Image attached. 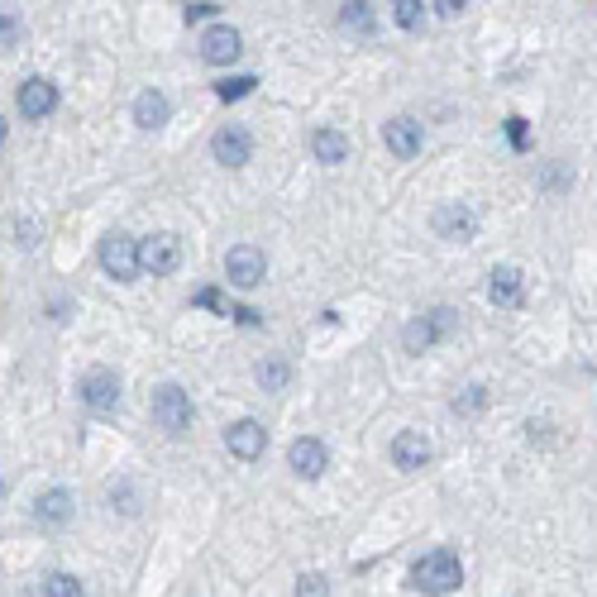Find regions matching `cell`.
<instances>
[{"label": "cell", "instance_id": "cell-1", "mask_svg": "<svg viewBox=\"0 0 597 597\" xmlns=\"http://www.w3.org/2000/svg\"><path fill=\"white\" fill-rule=\"evenodd\" d=\"M411 583L430 597H445L464 583V564H459L454 550H430V555H421L411 564Z\"/></svg>", "mask_w": 597, "mask_h": 597}, {"label": "cell", "instance_id": "cell-2", "mask_svg": "<svg viewBox=\"0 0 597 597\" xmlns=\"http://www.w3.org/2000/svg\"><path fill=\"white\" fill-rule=\"evenodd\" d=\"M149 416H153V426L158 430H168V435H187V430H192V397H187L177 383L153 387Z\"/></svg>", "mask_w": 597, "mask_h": 597}, {"label": "cell", "instance_id": "cell-3", "mask_svg": "<svg viewBox=\"0 0 597 597\" xmlns=\"http://www.w3.org/2000/svg\"><path fill=\"white\" fill-rule=\"evenodd\" d=\"M182 268V239L177 235H149L139 244V273H153V278H172Z\"/></svg>", "mask_w": 597, "mask_h": 597}, {"label": "cell", "instance_id": "cell-4", "mask_svg": "<svg viewBox=\"0 0 597 597\" xmlns=\"http://www.w3.org/2000/svg\"><path fill=\"white\" fill-rule=\"evenodd\" d=\"M96 258H101L106 278H115V282H134V278H139V244H134L129 235H120V230L101 239V254H96Z\"/></svg>", "mask_w": 597, "mask_h": 597}, {"label": "cell", "instance_id": "cell-5", "mask_svg": "<svg viewBox=\"0 0 597 597\" xmlns=\"http://www.w3.org/2000/svg\"><path fill=\"white\" fill-rule=\"evenodd\" d=\"M225 278L235 282V287H244V292H254L258 282L268 278V258H263V249H258V244H235V249L225 254Z\"/></svg>", "mask_w": 597, "mask_h": 597}, {"label": "cell", "instance_id": "cell-6", "mask_svg": "<svg viewBox=\"0 0 597 597\" xmlns=\"http://www.w3.org/2000/svg\"><path fill=\"white\" fill-rule=\"evenodd\" d=\"M449 325H454V311H430V316H416L411 325L402 330V344H406V354H426V349H435V344L449 335Z\"/></svg>", "mask_w": 597, "mask_h": 597}, {"label": "cell", "instance_id": "cell-7", "mask_svg": "<svg viewBox=\"0 0 597 597\" xmlns=\"http://www.w3.org/2000/svg\"><path fill=\"white\" fill-rule=\"evenodd\" d=\"M77 392H82V402L91 406L96 416H110V411L120 406V378H115L110 368H91V373L82 378V387H77Z\"/></svg>", "mask_w": 597, "mask_h": 597}, {"label": "cell", "instance_id": "cell-8", "mask_svg": "<svg viewBox=\"0 0 597 597\" xmlns=\"http://www.w3.org/2000/svg\"><path fill=\"white\" fill-rule=\"evenodd\" d=\"M430 225H435V235L449 239V244H469L473 230H478V215H473L464 201H445V206L435 211Z\"/></svg>", "mask_w": 597, "mask_h": 597}, {"label": "cell", "instance_id": "cell-9", "mask_svg": "<svg viewBox=\"0 0 597 597\" xmlns=\"http://www.w3.org/2000/svg\"><path fill=\"white\" fill-rule=\"evenodd\" d=\"M239 53H244V39H239L235 24H211V29L201 34V58H206L211 67L235 63Z\"/></svg>", "mask_w": 597, "mask_h": 597}, {"label": "cell", "instance_id": "cell-10", "mask_svg": "<svg viewBox=\"0 0 597 597\" xmlns=\"http://www.w3.org/2000/svg\"><path fill=\"white\" fill-rule=\"evenodd\" d=\"M383 144L392 158H416L421 144H426V134H421V120H411V115H392L383 125Z\"/></svg>", "mask_w": 597, "mask_h": 597}, {"label": "cell", "instance_id": "cell-11", "mask_svg": "<svg viewBox=\"0 0 597 597\" xmlns=\"http://www.w3.org/2000/svg\"><path fill=\"white\" fill-rule=\"evenodd\" d=\"M211 153H215V163H225V168H244L249 153H254V139H249L244 125H225V129H215Z\"/></svg>", "mask_w": 597, "mask_h": 597}, {"label": "cell", "instance_id": "cell-12", "mask_svg": "<svg viewBox=\"0 0 597 597\" xmlns=\"http://www.w3.org/2000/svg\"><path fill=\"white\" fill-rule=\"evenodd\" d=\"M430 454H435V445H430V435H421V430H397V440H392V464L406 473L426 469Z\"/></svg>", "mask_w": 597, "mask_h": 597}, {"label": "cell", "instance_id": "cell-13", "mask_svg": "<svg viewBox=\"0 0 597 597\" xmlns=\"http://www.w3.org/2000/svg\"><path fill=\"white\" fill-rule=\"evenodd\" d=\"M225 449H230L235 459H244V464H254L258 454L268 449V430L258 426V421H249V416H244V421H235V426L225 430Z\"/></svg>", "mask_w": 597, "mask_h": 597}, {"label": "cell", "instance_id": "cell-14", "mask_svg": "<svg viewBox=\"0 0 597 597\" xmlns=\"http://www.w3.org/2000/svg\"><path fill=\"white\" fill-rule=\"evenodd\" d=\"M53 110H58V86L48 77H29L20 86V115L24 120H48Z\"/></svg>", "mask_w": 597, "mask_h": 597}, {"label": "cell", "instance_id": "cell-15", "mask_svg": "<svg viewBox=\"0 0 597 597\" xmlns=\"http://www.w3.org/2000/svg\"><path fill=\"white\" fill-rule=\"evenodd\" d=\"M287 464H292L297 478H320L325 464H330V454H325V445H320L316 435H301V440H292V449H287Z\"/></svg>", "mask_w": 597, "mask_h": 597}, {"label": "cell", "instance_id": "cell-16", "mask_svg": "<svg viewBox=\"0 0 597 597\" xmlns=\"http://www.w3.org/2000/svg\"><path fill=\"white\" fill-rule=\"evenodd\" d=\"M168 115H172V106L158 86H144V91L134 96V125L139 129H163L168 125Z\"/></svg>", "mask_w": 597, "mask_h": 597}, {"label": "cell", "instance_id": "cell-17", "mask_svg": "<svg viewBox=\"0 0 597 597\" xmlns=\"http://www.w3.org/2000/svg\"><path fill=\"white\" fill-rule=\"evenodd\" d=\"M311 153H316V163L335 168V163H344V158H349V139H344L340 129L320 125L316 134H311Z\"/></svg>", "mask_w": 597, "mask_h": 597}, {"label": "cell", "instance_id": "cell-18", "mask_svg": "<svg viewBox=\"0 0 597 597\" xmlns=\"http://www.w3.org/2000/svg\"><path fill=\"white\" fill-rule=\"evenodd\" d=\"M488 297H492V306H521V268H512V263L492 268Z\"/></svg>", "mask_w": 597, "mask_h": 597}, {"label": "cell", "instance_id": "cell-19", "mask_svg": "<svg viewBox=\"0 0 597 597\" xmlns=\"http://www.w3.org/2000/svg\"><path fill=\"white\" fill-rule=\"evenodd\" d=\"M72 507H77V502H72V492L67 488H48L39 502H34V516H39L43 526H67Z\"/></svg>", "mask_w": 597, "mask_h": 597}, {"label": "cell", "instance_id": "cell-20", "mask_svg": "<svg viewBox=\"0 0 597 597\" xmlns=\"http://www.w3.org/2000/svg\"><path fill=\"white\" fill-rule=\"evenodd\" d=\"M254 383L263 387V392H282V387L292 383V363L278 359V354H268V359L254 368Z\"/></svg>", "mask_w": 597, "mask_h": 597}, {"label": "cell", "instance_id": "cell-21", "mask_svg": "<svg viewBox=\"0 0 597 597\" xmlns=\"http://www.w3.org/2000/svg\"><path fill=\"white\" fill-rule=\"evenodd\" d=\"M340 24L349 34H373V5H363V0H349L340 10Z\"/></svg>", "mask_w": 597, "mask_h": 597}, {"label": "cell", "instance_id": "cell-22", "mask_svg": "<svg viewBox=\"0 0 597 597\" xmlns=\"http://www.w3.org/2000/svg\"><path fill=\"white\" fill-rule=\"evenodd\" d=\"M39 597H82V583L72 574H48L39 583Z\"/></svg>", "mask_w": 597, "mask_h": 597}, {"label": "cell", "instance_id": "cell-23", "mask_svg": "<svg viewBox=\"0 0 597 597\" xmlns=\"http://www.w3.org/2000/svg\"><path fill=\"white\" fill-rule=\"evenodd\" d=\"M254 86H258V77H225V82L215 86V96L220 101H244V96H254Z\"/></svg>", "mask_w": 597, "mask_h": 597}, {"label": "cell", "instance_id": "cell-24", "mask_svg": "<svg viewBox=\"0 0 597 597\" xmlns=\"http://www.w3.org/2000/svg\"><path fill=\"white\" fill-rule=\"evenodd\" d=\"M297 597H330V578L325 574H301L297 578Z\"/></svg>", "mask_w": 597, "mask_h": 597}, {"label": "cell", "instance_id": "cell-25", "mask_svg": "<svg viewBox=\"0 0 597 597\" xmlns=\"http://www.w3.org/2000/svg\"><path fill=\"white\" fill-rule=\"evenodd\" d=\"M392 10H397V24H402V29H416V24H421V0H397Z\"/></svg>", "mask_w": 597, "mask_h": 597}, {"label": "cell", "instance_id": "cell-26", "mask_svg": "<svg viewBox=\"0 0 597 597\" xmlns=\"http://www.w3.org/2000/svg\"><path fill=\"white\" fill-rule=\"evenodd\" d=\"M196 306H206V311H220V316H230V306H225V297H220L215 287H201V292H196Z\"/></svg>", "mask_w": 597, "mask_h": 597}, {"label": "cell", "instance_id": "cell-27", "mask_svg": "<svg viewBox=\"0 0 597 597\" xmlns=\"http://www.w3.org/2000/svg\"><path fill=\"white\" fill-rule=\"evenodd\" d=\"M15 39H20V20L10 10H0V48H10Z\"/></svg>", "mask_w": 597, "mask_h": 597}, {"label": "cell", "instance_id": "cell-28", "mask_svg": "<svg viewBox=\"0 0 597 597\" xmlns=\"http://www.w3.org/2000/svg\"><path fill=\"white\" fill-rule=\"evenodd\" d=\"M483 402H488V392H483V387H469L464 397H454V411H478Z\"/></svg>", "mask_w": 597, "mask_h": 597}, {"label": "cell", "instance_id": "cell-29", "mask_svg": "<svg viewBox=\"0 0 597 597\" xmlns=\"http://www.w3.org/2000/svg\"><path fill=\"white\" fill-rule=\"evenodd\" d=\"M215 10H220V5H187V24H196V20H215Z\"/></svg>", "mask_w": 597, "mask_h": 597}, {"label": "cell", "instance_id": "cell-30", "mask_svg": "<svg viewBox=\"0 0 597 597\" xmlns=\"http://www.w3.org/2000/svg\"><path fill=\"white\" fill-rule=\"evenodd\" d=\"M507 134H512V144L521 149V144H526V120H521V115H512V120H507Z\"/></svg>", "mask_w": 597, "mask_h": 597}, {"label": "cell", "instance_id": "cell-31", "mask_svg": "<svg viewBox=\"0 0 597 597\" xmlns=\"http://www.w3.org/2000/svg\"><path fill=\"white\" fill-rule=\"evenodd\" d=\"M230 316H235L239 325H258V311H254V306H230Z\"/></svg>", "mask_w": 597, "mask_h": 597}, {"label": "cell", "instance_id": "cell-32", "mask_svg": "<svg viewBox=\"0 0 597 597\" xmlns=\"http://www.w3.org/2000/svg\"><path fill=\"white\" fill-rule=\"evenodd\" d=\"M435 10H440V15H445V20H449V15H459L464 5H454V0H435Z\"/></svg>", "mask_w": 597, "mask_h": 597}, {"label": "cell", "instance_id": "cell-33", "mask_svg": "<svg viewBox=\"0 0 597 597\" xmlns=\"http://www.w3.org/2000/svg\"><path fill=\"white\" fill-rule=\"evenodd\" d=\"M0 144H5V120H0Z\"/></svg>", "mask_w": 597, "mask_h": 597}]
</instances>
